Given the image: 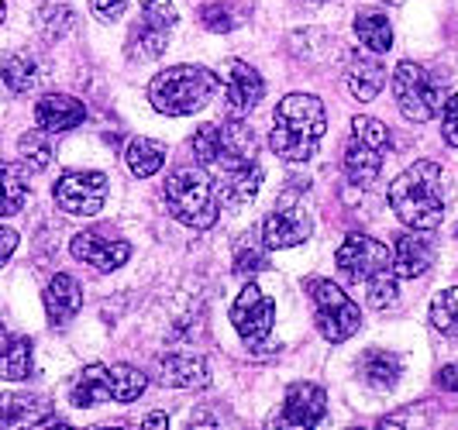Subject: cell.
I'll use <instances>...</instances> for the list:
<instances>
[{"label": "cell", "instance_id": "obj_31", "mask_svg": "<svg viewBox=\"0 0 458 430\" xmlns=\"http://www.w3.org/2000/svg\"><path fill=\"white\" fill-rule=\"evenodd\" d=\"M165 42H169V31L141 21L135 31H131L128 52H131V59H159L162 52H165Z\"/></svg>", "mask_w": 458, "mask_h": 430}, {"label": "cell", "instance_id": "obj_32", "mask_svg": "<svg viewBox=\"0 0 458 430\" xmlns=\"http://www.w3.org/2000/svg\"><path fill=\"white\" fill-rule=\"evenodd\" d=\"M18 156H21L28 173L48 169V165H52V145H48L46 131H42V128H38V131H28V135L18 141Z\"/></svg>", "mask_w": 458, "mask_h": 430}, {"label": "cell", "instance_id": "obj_30", "mask_svg": "<svg viewBox=\"0 0 458 430\" xmlns=\"http://www.w3.org/2000/svg\"><path fill=\"white\" fill-rule=\"evenodd\" d=\"M107 372H111V396L117 403H135L138 396L145 392V385H148V375L138 372L135 365H114Z\"/></svg>", "mask_w": 458, "mask_h": 430}, {"label": "cell", "instance_id": "obj_13", "mask_svg": "<svg viewBox=\"0 0 458 430\" xmlns=\"http://www.w3.org/2000/svg\"><path fill=\"white\" fill-rule=\"evenodd\" d=\"M217 87L225 93V107L231 117H245L255 111V104L266 93V80L242 59H225L217 66Z\"/></svg>", "mask_w": 458, "mask_h": 430}, {"label": "cell", "instance_id": "obj_12", "mask_svg": "<svg viewBox=\"0 0 458 430\" xmlns=\"http://www.w3.org/2000/svg\"><path fill=\"white\" fill-rule=\"evenodd\" d=\"M107 200V176L90 173V169H76L63 173L55 182V204L72 217H93L100 214V207Z\"/></svg>", "mask_w": 458, "mask_h": 430}, {"label": "cell", "instance_id": "obj_41", "mask_svg": "<svg viewBox=\"0 0 458 430\" xmlns=\"http://www.w3.org/2000/svg\"><path fill=\"white\" fill-rule=\"evenodd\" d=\"M141 424H145V427H156V430H162V427H165V424H169V420H165V413H148V417H145V420H141Z\"/></svg>", "mask_w": 458, "mask_h": 430}, {"label": "cell", "instance_id": "obj_9", "mask_svg": "<svg viewBox=\"0 0 458 430\" xmlns=\"http://www.w3.org/2000/svg\"><path fill=\"white\" fill-rule=\"evenodd\" d=\"M393 97H396L400 114L413 124H424V121L437 117L441 104H445L441 83L417 63H400L393 69Z\"/></svg>", "mask_w": 458, "mask_h": 430}, {"label": "cell", "instance_id": "obj_36", "mask_svg": "<svg viewBox=\"0 0 458 430\" xmlns=\"http://www.w3.org/2000/svg\"><path fill=\"white\" fill-rule=\"evenodd\" d=\"M200 18H204V24L210 28V31H231L234 28V14H231V7H225V4H210V7H204L200 11Z\"/></svg>", "mask_w": 458, "mask_h": 430}, {"label": "cell", "instance_id": "obj_38", "mask_svg": "<svg viewBox=\"0 0 458 430\" xmlns=\"http://www.w3.org/2000/svg\"><path fill=\"white\" fill-rule=\"evenodd\" d=\"M93 14L100 18V21H117L121 14H124V7H128V0H90Z\"/></svg>", "mask_w": 458, "mask_h": 430}, {"label": "cell", "instance_id": "obj_18", "mask_svg": "<svg viewBox=\"0 0 458 430\" xmlns=\"http://www.w3.org/2000/svg\"><path fill=\"white\" fill-rule=\"evenodd\" d=\"M35 121L48 135H63V131H72L87 121V107H83V100L66 97V93H46L35 104Z\"/></svg>", "mask_w": 458, "mask_h": 430}, {"label": "cell", "instance_id": "obj_29", "mask_svg": "<svg viewBox=\"0 0 458 430\" xmlns=\"http://www.w3.org/2000/svg\"><path fill=\"white\" fill-rule=\"evenodd\" d=\"M165 162V145L152 141V138H131L128 148H124V165L135 173L138 180H148L156 176Z\"/></svg>", "mask_w": 458, "mask_h": 430}, {"label": "cell", "instance_id": "obj_21", "mask_svg": "<svg viewBox=\"0 0 458 430\" xmlns=\"http://www.w3.org/2000/svg\"><path fill=\"white\" fill-rule=\"evenodd\" d=\"M35 372V355L31 341L24 334H14L11 327H0V379L7 383H24Z\"/></svg>", "mask_w": 458, "mask_h": 430}, {"label": "cell", "instance_id": "obj_23", "mask_svg": "<svg viewBox=\"0 0 458 430\" xmlns=\"http://www.w3.org/2000/svg\"><path fill=\"white\" fill-rule=\"evenodd\" d=\"M80 307H83V290H80V282L72 279V275H55L52 282H48L46 290V314L52 320V327H63L69 320L80 314Z\"/></svg>", "mask_w": 458, "mask_h": 430}, {"label": "cell", "instance_id": "obj_4", "mask_svg": "<svg viewBox=\"0 0 458 430\" xmlns=\"http://www.w3.org/2000/svg\"><path fill=\"white\" fill-rule=\"evenodd\" d=\"M217 93V72L204 66H169L148 83V104L165 117H186L204 111Z\"/></svg>", "mask_w": 458, "mask_h": 430}, {"label": "cell", "instance_id": "obj_14", "mask_svg": "<svg viewBox=\"0 0 458 430\" xmlns=\"http://www.w3.org/2000/svg\"><path fill=\"white\" fill-rule=\"evenodd\" d=\"M69 251H72L76 262L93 266L97 272H114L131 258V245H128V241H121V238H104L100 231H83V234H76Z\"/></svg>", "mask_w": 458, "mask_h": 430}, {"label": "cell", "instance_id": "obj_44", "mask_svg": "<svg viewBox=\"0 0 458 430\" xmlns=\"http://www.w3.org/2000/svg\"><path fill=\"white\" fill-rule=\"evenodd\" d=\"M455 238H458V227H455Z\"/></svg>", "mask_w": 458, "mask_h": 430}, {"label": "cell", "instance_id": "obj_39", "mask_svg": "<svg viewBox=\"0 0 458 430\" xmlns=\"http://www.w3.org/2000/svg\"><path fill=\"white\" fill-rule=\"evenodd\" d=\"M18 249V231H11V227H0V266L14 255Z\"/></svg>", "mask_w": 458, "mask_h": 430}, {"label": "cell", "instance_id": "obj_40", "mask_svg": "<svg viewBox=\"0 0 458 430\" xmlns=\"http://www.w3.org/2000/svg\"><path fill=\"white\" fill-rule=\"evenodd\" d=\"M437 385H441L445 392H458V365H445V368L437 372Z\"/></svg>", "mask_w": 458, "mask_h": 430}, {"label": "cell", "instance_id": "obj_16", "mask_svg": "<svg viewBox=\"0 0 458 430\" xmlns=\"http://www.w3.org/2000/svg\"><path fill=\"white\" fill-rule=\"evenodd\" d=\"M327 409V392L318 383H293L283 396L279 424L286 427H318Z\"/></svg>", "mask_w": 458, "mask_h": 430}, {"label": "cell", "instance_id": "obj_15", "mask_svg": "<svg viewBox=\"0 0 458 430\" xmlns=\"http://www.w3.org/2000/svg\"><path fill=\"white\" fill-rule=\"evenodd\" d=\"M393 269L400 279H417L435 266V241H431V231H420V227H411V231H400L393 238Z\"/></svg>", "mask_w": 458, "mask_h": 430}, {"label": "cell", "instance_id": "obj_8", "mask_svg": "<svg viewBox=\"0 0 458 430\" xmlns=\"http://www.w3.org/2000/svg\"><path fill=\"white\" fill-rule=\"evenodd\" d=\"M307 290H310L314 317H318V331L324 334V341L342 344V341H348L362 327L359 303L344 293L338 282H331V279H307Z\"/></svg>", "mask_w": 458, "mask_h": 430}, {"label": "cell", "instance_id": "obj_37", "mask_svg": "<svg viewBox=\"0 0 458 430\" xmlns=\"http://www.w3.org/2000/svg\"><path fill=\"white\" fill-rule=\"evenodd\" d=\"M441 111H445V121H441V135L445 141L458 148V93H452L445 104H441Z\"/></svg>", "mask_w": 458, "mask_h": 430}, {"label": "cell", "instance_id": "obj_43", "mask_svg": "<svg viewBox=\"0 0 458 430\" xmlns=\"http://www.w3.org/2000/svg\"><path fill=\"white\" fill-rule=\"evenodd\" d=\"M386 4H403V0H386Z\"/></svg>", "mask_w": 458, "mask_h": 430}, {"label": "cell", "instance_id": "obj_35", "mask_svg": "<svg viewBox=\"0 0 458 430\" xmlns=\"http://www.w3.org/2000/svg\"><path fill=\"white\" fill-rule=\"evenodd\" d=\"M141 4V21L152 24V28H162V31H173L180 14L173 7V0H138Z\"/></svg>", "mask_w": 458, "mask_h": 430}, {"label": "cell", "instance_id": "obj_17", "mask_svg": "<svg viewBox=\"0 0 458 430\" xmlns=\"http://www.w3.org/2000/svg\"><path fill=\"white\" fill-rule=\"evenodd\" d=\"M152 375H156V383L169 385V389H204L210 383V368L204 358L180 355V351L159 355L152 365Z\"/></svg>", "mask_w": 458, "mask_h": 430}, {"label": "cell", "instance_id": "obj_10", "mask_svg": "<svg viewBox=\"0 0 458 430\" xmlns=\"http://www.w3.org/2000/svg\"><path fill=\"white\" fill-rule=\"evenodd\" d=\"M259 234H262V245L269 251L293 249V245H303V241L314 234V217H310V210L303 207V200H300L297 193L286 190V193L279 197V204L266 214Z\"/></svg>", "mask_w": 458, "mask_h": 430}, {"label": "cell", "instance_id": "obj_1", "mask_svg": "<svg viewBox=\"0 0 458 430\" xmlns=\"http://www.w3.org/2000/svg\"><path fill=\"white\" fill-rule=\"evenodd\" d=\"M338 275L348 290H362V299L372 310H386L400 296V275L393 269V251L369 238V234H348L335 255Z\"/></svg>", "mask_w": 458, "mask_h": 430}, {"label": "cell", "instance_id": "obj_25", "mask_svg": "<svg viewBox=\"0 0 458 430\" xmlns=\"http://www.w3.org/2000/svg\"><path fill=\"white\" fill-rule=\"evenodd\" d=\"M28 197H31V186H28V169H24V162L0 159V217L21 214L24 204H28Z\"/></svg>", "mask_w": 458, "mask_h": 430}, {"label": "cell", "instance_id": "obj_24", "mask_svg": "<svg viewBox=\"0 0 458 430\" xmlns=\"http://www.w3.org/2000/svg\"><path fill=\"white\" fill-rule=\"evenodd\" d=\"M359 375L369 389H393L403 375V358L386 348H369L359 358Z\"/></svg>", "mask_w": 458, "mask_h": 430}, {"label": "cell", "instance_id": "obj_7", "mask_svg": "<svg viewBox=\"0 0 458 430\" xmlns=\"http://www.w3.org/2000/svg\"><path fill=\"white\" fill-rule=\"evenodd\" d=\"M390 148V131L383 121L376 117H352V138L344 145V176L355 186H372L379 169H383V156Z\"/></svg>", "mask_w": 458, "mask_h": 430}, {"label": "cell", "instance_id": "obj_42", "mask_svg": "<svg viewBox=\"0 0 458 430\" xmlns=\"http://www.w3.org/2000/svg\"><path fill=\"white\" fill-rule=\"evenodd\" d=\"M4 14H7V7H4V0H0V21H4Z\"/></svg>", "mask_w": 458, "mask_h": 430}, {"label": "cell", "instance_id": "obj_19", "mask_svg": "<svg viewBox=\"0 0 458 430\" xmlns=\"http://www.w3.org/2000/svg\"><path fill=\"white\" fill-rule=\"evenodd\" d=\"M42 424H55L42 396H31V392H4L0 396V427H42Z\"/></svg>", "mask_w": 458, "mask_h": 430}, {"label": "cell", "instance_id": "obj_6", "mask_svg": "<svg viewBox=\"0 0 458 430\" xmlns=\"http://www.w3.org/2000/svg\"><path fill=\"white\" fill-rule=\"evenodd\" d=\"M165 207L180 224L193 231H207L217 224V190L210 186V176L200 169H176L165 180Z\"/></svg>", "mask_w": 458, "mask_h": 430}, {"label": "cell", "instance_id": "obj_5", "mask_svg": "<svg viewBox=\"0 0 458 430\" xmlns=\"http://www.w3.org/2000/svg\"><path fill=\"white\" fill-rule=\"evenodd\" d=\"M193 156L200 162V169L221 176L259 162V138L242 117H234L228 124H204L193 135Z\"/></svg>", "mask_w": 458, "mask_h": 430}, {"label": "cell", "instance_id": "obj_22", "mask_svg": "<svg viewBox=\"0 0 458 430\" xmlns=\"http://www.w3.org/2000/svg\"><path fill=\"white\" fill-rule=\"evenodd\" d=\"M386 87V66L379 63L376 52H352L348 59V90L359 100H372L376 93Z\"/></svg>", "mask_w": 458, "mask_h": 430}, {"label": "cell", "instance_id": "obj_11", "mask_svg": "<svg viewBox=\"0 0 458 430\" xmlns=\"http://www.w3.org/2000/svg\"><path fill=\"white\" fill-rule=\"evenodd\" d=\"M231 324L234 331L245 338L249 348H262V341L273 334V324H276V299L269 293H262L255 282H249L234 307H231Z\"/></svg>", "mask_w": 458, "mask_h": 430}, {"label": "cell", "instance_id": "obj_28", "mask_svg": "<svg viewBox=\"0 0 458 430\" xmlns=\"http://www.w3.org/2000/svg\"><path fill=\"white\" fill-rule=\"evenodd\" d=\"M38 63L24 52H0V87L7 93H28L38 83Z\"/></svg>", "mask_w": 458, "mask_h": 430}, {"label": "cell", "instance_id": "obj_20", "mask_svg": "<svg viewBox=\"0 0 458 430\" xmlns=\"http://www.w3.org/2000/svg\"><path fill=\"white\" fill-rule=\"evenodd\" d=\"M214 180H217L214 182L217 197L228 207H234V210H242V207H249L255 200V193H259V186L266 180V173H262V162H252V165L221 173V176H214Z\"/></svg>", "mask_w": 458, "mask_h": 430}, {"label": "cell", "instance_id": "obj_3", "mask_svg": "<svg viewBox=\"0 0 458 430\" xmlns=\"http://www.w3.org/2000/svg\"><path fill=\"white\" fill-rule=\"evenodd\" d=\"M390 207L403 227L435 231L445 221V197H441V165L431 159L413 162L407 173L390 182Z\"/></svg>", "mask_w": 458, "mask_h": 430}, {"label": "cell", "instance_id": "obj_26", "mask_svg": "<svg viewBox=\"0 0 458 430\" xmlns=\"http://www.w3.org/2000/svg\"><path fill=\"white\" fill-rule=\"evenodd\" d=\"M69 400H72V407H80V409L114 400V396H111V372H107L104 365H87V368L72 379V385H69Z\"/></svg>", "mask_w": 458, "mask_h": 430}, {"label": "cell", "instance_id": "obj_2", "mask_svg": "<svg viewBox=\"0 0 458 430\" xmlns=\"http://www.w3.org/2000/svg\"><path fill=\"white\" fill-rule=\"evenodd\" d=\"M327 131L324 104L310 93H286L273 114L269 148L286 162H307L318 156Z\"/></svg>", "mask_w": 458, "mask_h": 430}, {"label": "cell", "instance_id": "obj_27", "mask_svg": "<svg viewBox=\"0 0 458 430\" xmlns=\"http://www.w3.org/2000/svg\"><path fill=\"white\" fill-rule=\"evenodd\" d=\"M355 38L362 42V48L376 52V55L390 52L393 48L390 18L383 11H376V7H359V14H355Z\"/></svg>", "mask_w": 458, "mask_h": 430}, {"label": "cell", "instance_id": "obj_33", "mask_svg": "<svg viewBox=\"0 0 458 430\" xmlns=\"http://www.w3.org/2000/svg\"><path fill=\"white\" fill-rule=\"evenodd\" d=\"M431 324H435L441 334L458 338V286L441 290V293L431 299Z\"/></svg>", "mask_w": 458, "mask_h": 430}, {"label": "cell", "instance_id": "obj_34", "mask_svg": "<svg viewBox=\"0 0 458 430\" xmlns=\"http://www.w3.org/2000/svg\"><path fill=\"white\" fill-rule=\"evenodd\" d=\"M266 245H262V234H245V241L234 249V272L238 275H255L262 272L269 262H266Z\"/></svg>", "mask_w": 458, "mask_h": 430}]
</instances>
